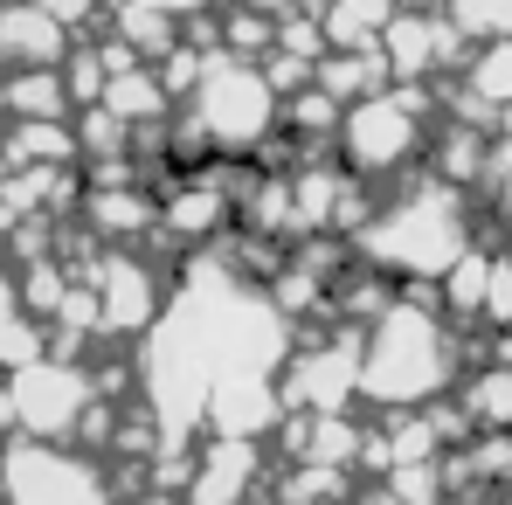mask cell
I'll use <instances>...</instances> for the list:
<instances>
[{
	"label": "cell",
	"mask_w": 512,
	"mask_h": 505,
	"mask_svg": "<svg viewBox=\"0 0 512 505\" xmlns=\"http://www.w3.org/2000/svg\"><path fill=\"white\" fill-rule=\"evenodd\" d=\"M457 381V333L436 312L429 291H395L360 326V402L381 409H423Z\"/></svg>",
	"instance_id": "obj_1"
},
{
	"label": "cell",
	"mask_w": 512,
	"mask_h": 505,
	"mask_svg": "<svg viewBox=\"0 0 512 505\" xmlns=\"http://www.w3.org/2000/svg\"><path fill=\"white\" fill-rule=\"evenodd\" d=\"M471 243V215H464V194L429 173L416 187H402L395 201H374V215L353 229L346 250L367 256L374 270L388 277H409V284H436V270Z\"/></svg>",
	"instance_id": "obj_2"
},
{
	"label": "cell",
	"mask_w": 512,
	"mask_h": 505,
	"mask_svg": "<svg viewBox=\"0 0 512 505\" xmlns=\"http://www.w3.org/2000/svg\"><path fill=\"white\" fill-rule=\"evenodd\" d=\"M180 125L208 146V153H229V160H250L270 146L277 132V84L263 77L256 56L236 49H201V77L180 97Z\"/></svg>",
	"instance_id": "obj_3"
},
{
	"label": "cell",
	"mask_w": 512,
	"mask_h": 505,
	"mask_svg": "<svg viewBox=\"0 0 512 505\" xmlns=\"http://www.w3.org/2000/svg\"><path fill=\"white\" fill-rule=\"evenodd\" d=\"M429 139V90L423 84H381L367 97L340 104V125H333V153L340 167H353L360 180H388V173H409L416 153Z\"/></svg>",
	"instance_id": "obj_4"
},
{
	"label": "cell",
	"mask_w": 512,
	"mask_h": 505,
	"mask_svg": "<svg viewBox=\"0 0 512 505\" xmlns=\"http://www.w3.org/2000/svg\"><path fill=\"white\" fill-rule=\"evenodd\" d=\"M104 388H97V367L77 360V353H35V360H21V367H7V381H0V409H7V429H21V436H56V443H77V429H84L90 402H97Z\"/></svg>",
	"instance_id": "obj_5"
},
{
	"label": "cell",
	"mask_w": 512,
	"mask_h": 505,
	"mask_svg": "<svg viewBox=\"0 0 512 505\" xmlns=\"http://www.w3.org/2000/svg\"><path fill=\"white\" fill-rule=\"evenodd\" d=\"M111 492V471L84 443L56 436H0V499L14 505H90Z\"/></svg>",
	"instance_id": "obj_6"
},
{
	"label": "cell",
	"mask_w": 512,
	"mask_h": 505,
	"mask_svg": "<svg viewBox=\"0 0 512 505\" xmlns=\"http://www.w3.org/2000/svg\"><path fill=\"white\" fill-rule=\"evenodd\" d=\"M77 277L97 298V339H139L167 305V284H160V270L146 263L139 243H97Z\"/></svg>",
	"instance_id": "obj_7"
},
{
	"label": "cell",
	"mask_w": 512,
	"mask_h": 505,
	"mask_svg": "<svg viewBox=\"0 0 512 505\" xmlns=\"http://www.w3.org/2000/svg\"><path fill=\"white\" fill-rule=\"evenodd\" d=\"M277 402L284 409H353L360 402V326L319 339H291V353L277 360Z\"/></svg>",
	"instance_id": "obj_8"
},
{
	"label": "cell",
	"mask_w": 512,
	"mask_h": 505,
	"mask_svg": "<svg viewBox=\"0 0 512 505\" xmlns=\"http://www.w3.org/2000/svg\"><path fill=\"white\" fill-rule=\"evenodd\" d=\"M374 42H381L395 84H429V77H443L464 56V21L443 14V7H395Z\"/></svg>",
	"instance_id": "obj_9"
},
{
	"label": "cell",
	"mask_w": 512,
	"mask_h": 505,
	"mask_svg": "<svg viewBox=\"0 0 512 505\" xmlns=\"http://www.w3.org/2000/svg\"><path fill=\"white\" fill-rule=\"evenodd\" d=\"M180 492L201 505L263 492V443L256 436H215V429H201L194 450H187V485Z\"/></svg>",
	"instance_id": "obj_10"
},
{
	"label": "cell",
	"mask_w": 512,
	"mask_h": 505,
	"mask_svg": "<svg viewBox=\"0 0 512 505\" xmlns=\"http://www.w3.org/2000/svg\"><path fill=\"white\" fill-rule=\"evenodd\" d=\"M70 42H77V28L63 14H49L42 0H0V70L63 63Z\"/></svg>",
	"instance_id": "obj_11"
},
{
	"label": "cell",
	"mask_w": 512,
	"mask_h": 505,
	"mask_svg": "<svg viewBox=\"0 0 512 505\" xmlns=\"http://www.w3.org/2000/svg\"><path fill=\"white\" fill-rule=\"evenodd\" d=\"M97 104L118 111L125 125H160V118H173V90L160 84L153 63H118V70L104 77V90H97Z\"/></svg>",
	"instance_id": "obj_12"
},
{
	"label": "cell",
	"mask_w": 512,
	"mask_h": 505,
	"mask_svg": "<svg viewBox=\"0 0 512 505\" xmlns=\"http://www.w3.org/2000/svg\"><path fill=\"white\" fill-rule=\"evenodd\" d=\"M0 118H70L63 63H28V70H0Z\"/></svg>",
	"instance_id": "obj_13"
},
{
	"label": "cell",
	"mask_w": 512,
	"mask_h": 505,
	"mask_svg": "<svg viewBox=\"0 0 512 505\" xmlns=\"http://www.w3.org/2000/svg\"><path fill=\"white\" fill-rule=\"evenodd\" d=\"M457 409H464L471 429H512V360H485L457 388Z\"/></svg>",
	"instance_id": "obj_14"
},
{
	"label": "cell",
	"mask_w": 512,
	"mask_h": 505,
	"mask_svg": "<svg viewBox=\"0 0 512 505\" xmlns=\"http://www.w3.org/2000/svg\"><path fill=\"white\" fill-rule=\"evenodd\" d=\"M464 90H471L478 104H492V111L512 104V28H492V35H485V49L464 63ZM492 125H499V118H492Z\"/></svg>",
	"instance_id": "obj_15"
},
{
	"label": "cell",
	"mask_w": 512,
	"mask_h": 505,
	"mask_svg": "<svg viewBox=\"0 0 512 505\" xmlns=\"http://www.w3.org/2000/svg\"><path fill=\"white\" fill-rule=\"evenodd\" d=\"M340 499V492H353V471L346 464H291L284 478H277V499Z\"/></svg>",
	"instance_id": "obj_16"
},
{
	"label": "cell",
	"mask_w": 512,
	"mask_h": 505,
	"mask_svg": "<svg viewBox=\"0 0 512 505\" xmlns=\"http://www.w3.org/2000/svg\"><path fill=\"white\" fill-rule=\"evenodd\" d=\"M478 319L492 333H512V256H492L485 270V298H478Z\"/></svg>",
	"instance_id": "obj_17"
},
{
	"label": "cell",
	"mask_w": 512,
	"mask_h": 505,
	"mask_svg": "<svg viewBox=\"0 0 512 505\" xmlns=\"http://www.w3.org/2000/svg\"><path fill=\"white\" fill-rule=\"evenodd\" d=\"M42 7H49V14H63V21L84 35V28H97V7H104V0H42Z\"/></svg>",
	"instance_id": "obj_18"
},
{
	"label": "cell",
	"mask_w": 512,
	"mask_h": 505,
	"mask_svg": "<svg viewBox=\"0 0 512 505\" xmlns=\"http://www.w3.org/2000/svg\"><path fill=\"white\" fill-rule=\"evenodd\" d=\"M7 312H21V291H14V263L0 250V319H7Z\"/></svg>",
	"instance_id": "obj_19"
},
{
	"label": "cell",
	"mask_w": 512,
	"mask_h": 505,
	"mask_svg": "<svg viewBox=\"0 0 512 505\" xmlns=\"http://www.w3.org/2000/svg\"><path fill=\"white\" fill-rule=\"evenodd\" d=\"M139 7H160V14H173V21H194V14L215 7V0H139Z\"/></svg>",
	"instance_id": "obj_20"
},
{
	"label": "cell",
	"mask_w": 512,
	"mask_h": 505,
	"mask_svg": "<svg viewBox=\"0 0 512 505\" xmlns=\"http://www.w3.org/2000/svg\"><path fill=\"white\" fill-rule=\"evenodd\" d=\"M256 7H270V14H284V7H312V14H319V0H256Z\"/></svg>",
	"instance_id": "obj_21"
}]
</instances>
